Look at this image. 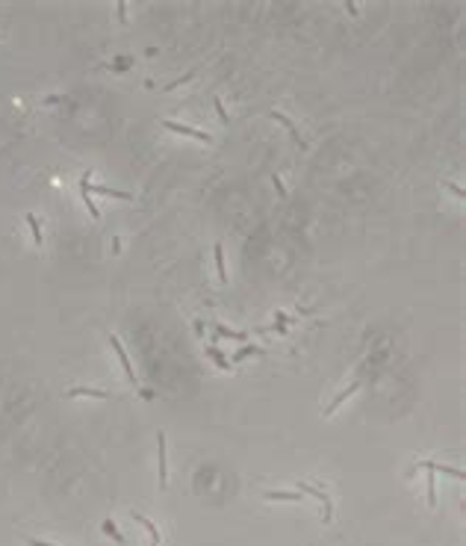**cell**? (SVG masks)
Here are the masks:
<instances>
[{
    "label": "cell",
    "instance_id": "obj_18",
    "mask_svg": "<svg viewBox=\"0 0 466 546\" xmlns=\"http://www.w3.org/2000/svg\"><path fill=\"white\" fill-rule=\"evenodd\" d=\"M83 201H86V210H89V216H92V219H98V216H101V210H98V204H95V201H92V195H89V192H83Z\"/></svg>",
    "mask_w": 466,
    "mask_h": 546
},
{
    "label": "cell",
    "instance_id": "obj_15",
    "mask_svg": "<svg viewBox=\"0 0 466 546\" xmlns=\"http://www.w3.org/2000/svg\"><path fill=\"white\" fill-rule=\"evenodd\" d=\"M27 224H30V233H33V242H35V245H41V242H45V237H41V224H38V219H35L33 213H27Z\"/></svg>",
    "mask_w": 466,
    "mask_h": 546
},
{
    "label": "cell",
    "instance_id": "obj_14",
    "mask_svg": "<svg viewBox=\"0 0 466 546\" xmlns=\"http://www.w3.org/2000/svg\"><path fill=\"white\" fill-rule=\"evenodd\" d=\"M216 334H219V337H225V340H236V342L248 340V334H242V331H230V328L222 325V322H216Z\"/></svg>",
    "mask_w": 466,
    "mask_h": 546
},
{
    "label": "cell",
    "instance_id": "obj_6",
    "mask_svg": "<svg viewBox=\"0 0 466 546\" xmlns=\"http://www.w3.org/2000/svg\"><path fill=\"white\" fill-rule=\"evenodd\" d=\"M109 345H112V352H115V358L121 360V366H124V372H127V381H133L136 384V372H133V363L127 358V352H124V345L118 342V337H109Z\"/></svg>",
    "mask_w": 466,
    "mask_h": 546
},
{
    "label": "cell",
    "instance_id": "obj_25",
    "mask_svg": "<svg viewBox=\"0 0 466 546\" xmlns=\"http://www.w3.org/2000/svg\"><path fill=\"white\" fill-rule=\"evenodd\" d=\"M151 546H159V543H154V540H151Z\"/></svg>",
    "mask_w": 466,
    "mask_h": 546
},
{
    "label": "cell",
    "instance_id": "obj_20",
    "mask_svg": "<svg viewBox=\"0 0 466 546\" xmlns=\"http://www.w3.org/2000/svg\"><path fill=\"white\" fill-rule=\"evenodd\" d=\"M192 74H195V71H189V74H183V77H177V80H172V83L165 86V89H177L180 83H186V80H192Z\"/></svg>",
    "mask_w": 466,
    "mask_h": 546
},
{
    "label": "cell",
    "instance_id": "obj_12",
    "mask_svg": "<svg viewBox=\"0 0 466 546\" xmlns=\"http://www.w3.org/2000/svg\"><path fill=\"white\" fill-rule=\"evenodd\" d=\"M207 358L213 360V363H216V366H219L222 372H230V369H233V363L227 360V355H222V352H219L216 345H207Z\"/></svg>",
    "mask_w": 466,
    "mask_h": 546
},
{
    "label": "cell",
    "instance_id": "obj_21",
    "mask_svg": "<svg viewBox=\"0 0 466 546\" xmlns=\"http://www.w3.org/2000/svg\"><path fill=\"white\" fill-rule=\"evenodd\" d=\"M443 186L449 189V192H454V195H457V198H463V186H457V183H449V180H446V183H443Z\"/></svg>",
    "mask_w": 466,
    "mask_h": 546
},
{
    "label": "cell",
    "instance_id": "obj_17",
    "mask_svg": "<svg viewBox=\"0 0 466 546\" xmlns=\"http://www.w3.org/2000/svg\"><path fill=\"white\" fill-rule=\"evenodd\" d=\"M213 106H216V112H219V121H222V124H227V121H230V115H227V109H225V103H222V98H219V95L213 98Z\"/></svg>",
    "mask_w": 466,
    "mask_h": 546
},
{
    "label": "cell",
    "instance_id": "obj_2",
    "mask_svg": "<svg viewBox=\"0 0 466 546\" xmlns=\"http://www.w3.org/2000/svg\"><path fill=\"white\" fill-rule=\"evenodd\" d=\"M80 189H83V192H89V195H92V192H98V195H106V198L133 201V195H130V192H118V189H109V186H101V183H92L89 177H83V180H80Z\"/></svg>",
    "mask_w": 466,
    "mask_h": 546
},
{
    "label": "cell",
    "instance_id": "obj_3",
    "mask_svg": "<svg viewBox=\"0 0 466 546\" xmlns=\"http://www.w3.org/2000/svg\"><path fill=\"white\" fill-rule=\"evenodd\" d=\"M413 470H428V473H443V476H451V478H457V481H463L466 473L460 470V466H449V463H437V461H419L413 466Z\"/></svg>",
    "mask_w": 466,
    "mask_h": 546
},
{
    "label": "cell",
    "instance_id": "obj_1",
    "mask_svg": "<svg viewBox=\"0 0 466 546\" xmlns=\"http://www.w3.org/2000/svg\"><path fill=\"white\" fill-rule=\"evenodd\" d=\"M156 473H159V490L168 487V470H165V434H156Z\"/></svg>",
    "mask_w": 466,
    "mask_h": 546
},
{
    "label": "cell",
    "instance_id": "obj_22",
    "mask_svg": "<svg viewBox=\"0 0 466 546\" xmlns=\"http://www.w3.org/2000/svg\"><path fill=\"white\" fill-rule=\"evenodd\" d=\"M115 12H118V18H121V21L127 18V3H124V0H121L118 6H115Z\"/></svg>",
    "mask_w": 466,
    "mask_h": 546
},
{
    "label": "cell",
    "instance_id": "obj_23",
    "mask_svg": "<svg viewBox=\"0 0 466 546\" xmlns=\"http://www.w3.org/2000/svg\"><path fill=\"white\" fill-rule=\"evenodd\" d=\"M27 546H56V543H45V540H35V537H27Z\"/></svg>",
    "mask_w": 466,
    "mask_h": 546
},
{
    "label": "cell",
    "instance_id": "obj_9",
    "mask_svg": "<svg viewBox=\"0 0 466 546\" xmlns=\"http://www.w3.org/2000/svg\"><path fill=\"white\" fill-rule=\"evenodd\" d=\"M269 115H272V119L275 121H280V124H283V127H286V130H289V136H292V142L295 145H298V148H307V145H304V139H301V133H298V130H295V124L289 119H286V115H283V112H277V109H272V112H269Z\"/></svg>",
    "mask_w": 466,
    "mask_h": 546
},
{
    "label": "cell",
    "instance_id": "obj_16",
    "mask_svg": "<svg viewBox=\"0 0 466 546\" xmlns=\"http://www.w3.org/2000/svg\"><path fill=\"white\" fill-rule=\"evenodd\" d=\"M104 531L109 534V537H112V540H115V543H124V534H121L115 526H112V520H104Z\"/></svg>",
    "mask_w": 466,
    "mask_h": 546
},
{
    "label": "cell",
    "instance_id": "obj_11",
    "mask_svg": "<svg viewBox=\"0 0 466 546\" xmlns=\"http://www.w3.org/2000/svg\"><path fill=\"white\" fill-rule=\"evenodd\" d=\"M130 517H133V520H136L139 526H142V529H148V534H151V540H154V543H159V540H162V534H159V529H156L154 523H151V520H148V517H145V514H139V511H130Z\"/></svg>",
    "mask_w": 466,
    "mask_h": 546
},
{
    "label": "cell",
    "instance_id": "obj_5",
    "mask_svg": "<svg viewBox=\"0 0 466 546\" xmlns=\"http://www.w3.org/2000/svg\"><path fill=\"white\" fill-rule=\"evenodd\" d=\"M168 130H174V133H180V136H192V139H201V142H213V136H209L207 130H198V127H186V124H177V121H162Z\"/></svg>",
    "mask_w": 466,
    "mask_h": 546
},
{
    "label": "cell",
    "instance_id": "obj_8",
    "mask_svg": "<svg viewBox=\"0 0 466 546\" xmlns=\"http://www.w3.org/2000/svg\"><path fill=\"white\" fill-rule=\"evenodd\" d=\"M68 399H109V393L106 390H95V387H71L68 393H65Z\"/></svg>",
    "mask_w": 466,
    "mask_h": 546
},
{
    "label": "cell",
    "instance_id": "obj_4",
    "mask_svg": "<svg viewBox=\"0 0 466 546\" xmlns=\"http://www.w3.org/2000/svg\"><path fill=\"white\" fill-rule=\"evenodd\" d=\"M298 493H310L313 499H319V502H322V517H325V523H330V517H333V502H330V496L325 493V490L310 487V484H298Z\"/></svg>",
    "mask_w": 466,
    "mask_h": 546
},
{
    "label": "cell",
    "instance_id": "obj_7",
    "mask_svg": "<svg viewBox=\"0 0 466 546\" xmlns=\"http://www.w3.org/2000/svg\"><path fill=\"white\" fill-rule=\"evenodd\" d=\"M263 499H272V502H304V493H298V490H269V493H263Z\"/></svg>",
    "mask_w": 466,
    "mask_h": 546
},
{
    "label": "cell",
    "instance_id": "obj_19",
    "mask_svg": "<svg viewBox=\"0 0 466 546\" xmlns=\"http://www.w3.org/2000/svg\"><path fill=\"white\" fill-rule=\"evenodd\" d=\"M248 355H263V352H260L257 345H248V348H242V352H236V355H230V358L236 360V363H239L242 358H248Z\"/></svg>",
    "mask_w": 466,
    "mask_h": 546
},
{
    "label": "cell",
    "instance_id": "obj_13",
    "mask_svg": "<svg viewBox=\"0 0 466 546\" xmlns=\"http://www.w3.org/2000/svg\"><path fill=\"white\" fill-rule=\"evenodd\" d=\"M213 257H216V272H219V281L227 284V266H225V248H222V242H216Z\"/></svg>",
    "mask_w": 466,
    "mask_h": 546
},
{
    "label": "cell",
    "instance_id": "obj_10",
    "mask_svg": "<svg viewBox=\"0 0 466 546\" xmlns=\"http://www.w3.org/2000/svg\"><path fill=\"white\" fill-rule=\"evenodd\" d=\"M360 390V381H354V384H351V387H346V390L340 393V396H336V399H333V402H330L328 408H325V416H330V413H333V410L340 408V405H343V402H346V399H351V396H354V393Z\"/></svg>",
    "mask_w": 466,
    "mask_h": 546
},
{
    "label": "cell",
    "instance_id": "obj_24",
    "mask_svg": "<svg viewBox=\"0 0 466 546\" xmlns=\"http://www.w3.org/2000/svg\"><path fill=\"white\" fill-rule=\"evenodd\" d=\"M272 183H275V189L280 192V195H286V189H283V183H280V177H272Z\"/></svg>",
    "mask_w": 466,
    "mask_h": 546
}]
</instances>
